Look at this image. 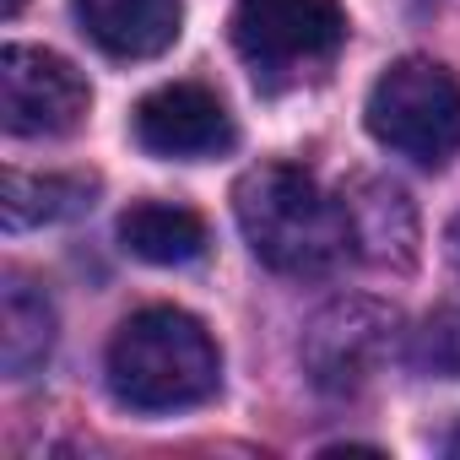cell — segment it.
Instances as JSON below:
<instances>
[{
    "label": "cell",
    "instance_id": "ba28073f",
    "mask_svg": "<svg viewBox=\"0 0 460 460\" xmlns=\"http://www.w3.org/2000/svg\"><path fill=\"white\" fill-rule=\"evenodd\" d=\"M347 227H352V255H363L379 271H411L417 266V206L390 179H352L341 190Z\"/></svg>",
    "mask_w": 460,
    "mask_h": 460
},
{
    "label": "cell",
    "instance_id": "9c48e42d",
    "mask_svg": "<svg viewBox=\"0 0 460 460\" xmlns=\"http://www.w3.org/2000/svg\"><path fill=\"white\" fill-rule=\"evenodd\" d=\"M76 22L103 55L152 60V55L173 49V39L184 28V6L179 0H76Z\"/></svg>",
    "mask_w": 460,
    "mask_h": 460
},
{
    "label": "cell",
    "instance_id": "2e32d148",
    "mask_svg": "<svg viewBox=\"0 0 460 460\" xmlns=\"http://www.w3.org/2000/svg\"><path fill=\"white\" fill-rule=\"evenodd\" d=\"M449 455H455V460H460V428H455V433H449Z\"/></svg>",
    "mask_w": 460,
    "mask_h": 460
},
{
    "label": "cell",
    "instance_id": "4fadbf2b",
    "mask_svg": "<svg viewBox=\"0 0 460 460\" xmlns=\"http://www.w3.org/2000/svg\"><path fill=\"white\" fill-rule=\"evenodd\" d=\"M406 363L428 379H460V309L428 314L406 341Z\"/></svg>",
    "mask_w": 460,
    "mask_h": 460
},
{
    "label": "cell",
    "instance_id": "8992f818",
    "mask_svg": "<svg viewBox=\"0 0 460 460\" xmlns=\"http://www.w3.org/2000/svg\"><path fill=\"white\" fill-rule=\"evenodd\" d=\"M87 82L71 60L28 44L0 49V114L12 136H71L87 119Z\"/></svg>",
    "mask_w": 460,
    "mask_h": 460
},
{
    "label": "cell",
    "instance_id": "5b68a950",
    "mask_svg": "<svg viewBox=\"0 0 460 460\" xmlns=\"http://www.w3.org/2000/svg\"><path fill=\"white\" fill-rule=\"evenodd\" d=\"M395 347V314L374 298H336L304 331V374L325 395H358L374 385Z\"/></svg>",
    "mask_w": 460,
    "mask_h": 460
},
{
    "label": "cell",
    "instance_id": "9a60e30c",
    "mask_svg": "<svg viewBox=\"0 0 460 460\" xmlns=\"http://www.w3.org/2000/svg\"><path fill=\"white\" fill-rule=\"evenodd\" d=\"M22 6H28V0H0V17H17Z\"/></svg>",
    "mask_w": 460,
    "mask_h": 460
},
{
    "label": "cell",
    "instance_id": "277c9868",
    "mask_svg": "<svg viewBox=\"0 0 460 460\" xmlns=\"http://www.w3.org/2000/svg\"><path fill=\"white\" fill-rule=\"evenodd\" d=\"M363 119H368V136L395 157L444 168L460 152V82L422 55L395 60L374 82Z\"/></svg>",
    "mask_w": 460,
    "mask_h": 460
},
{
    "label": "cell",
    "instance_id": "30bf717a",
    "mask_svg": "<svg viewBox=\"0 0 460 460\" xmlns=\"http://www.w3.org/2000/svg\"><path fill=\"white\" fill-rule=\"evenodd\" d=\"M119 244L146 266H190L206 255V222L190 206L141 200L119 217Z\"/></svg>",
    "mask_w": 460,
    "mask_h": 460
},
{
    "label": "cell",
    "instance_id": "52a82bcc",
    "mask_svg": "<svg viewBox=\"0 0 460 460\" xmlns=\"http://www.w3.org/2000/svg\"><path fill=\"white\" fill-rule=\"evenodd\" d=\"M136 125V141L152 152V157H179V163H195V157H222L227 146L239 141L234 119H227L222 98L200 82H168L157 93H146L130 114Z\"/></svg>",
    "mask_w": 460,
    "mask_h": 460
},
{
    "label": "cell",
    "instance_id": "5bb4252c",
    "mask_svg": "<svg viewBox=\"0 0 460 460\" xmlns=\"http://www.w3.org/2000/svg\"><path fill=\"white\" fill-rule=\"evenodd\" d=\"M449 261H455V271H460V217L449 222Z\"/></svg>",
    "mask_w": 460,
    "mask_h": 460
},
{
    "label": "cell",
    "instance_id": "3957f363",
    "mask_svg": "<svg viewBox=\"0 0 460 460\" xmlns=\"http://www.w3.org/2000/svg\"><path fill=\"white\" fill-rule=\"evenodd\" d=\"M347 44V17L336 0H239L234 49L261 93H288L320 82Z\"/></svg>",
    "mask_w": 460,
    "mask_h": 460
},
{
    "label": "cell",
    "instance_id": "7c38bea8",
    "mask_svg": "<svg viewBox=\"0 0 460 460\" xmlns=\"http://www.w3.org/2000/svg\"><path fill=\"white\" fill-rule=\"evenodd\" d=\"M98 195V179L87 173H22V168H6V227L22 234V227H44V222H66L76 211H87Z\"/></svg>",
    "mask_w": 460,
    "mask_h": 460
},
{
    "label": "cell",
    "instance_id": "7a4b0ae2",
    "mask_svg": "<svg viewBox=\"0 0 460 460\" xmlns=\"http://www.w3.org/2000/svg\"><path fill=\"white\" fill-rule=\"evenodd\" d=\"M217 385V341L184 309H141L109 341V390L130 411H184L211 401Z\"/></svg>",
    "mask_w": 460,
    "mask_h": 460
},
{
    "label": "cell",
    "instance_id": "6da1fadb",
    "mask_svg": "<svg viewBox=\"0 0 460 460\" xmlns=\"http://www.w3.org/2000/svg\"><path fill=\"white\" fill-rule=\"evenodd\" d=\"M239 234L277 277H325L352 255L341 195H325L314 173L293 163H261L234 184Z\"/></svg>",
    "mask_w": 460,
    "mask_h": 460
},
{
    "label": "cell",
    "instance_id": "8fae6325",
    "mask_svg": "<svg viewBox=\"0 0 460 460\" xmlns=\"http://www.w3.org/2000/svg\"><path fill=\"white\" fill-rule=\"evenodd\" d=\"M49 352H55V309H49V298L33 282L6 277V288H0V368L12 379H28Z\"/></svg>",
    "mask_w": 460,
    "mask_h": 460
}]
</instances>
